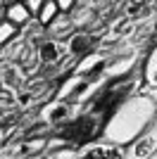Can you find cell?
<instances>
[{"mask_svg":"<svg viewBox=\"0 0 157 159\" xmlns=\"http://www.w3.org/2000/svg\"><path fill=\"white\" fill-rule=\"evenodd\" d=\"M21 2H24V7L29 10V14H31V17H36V14H38V10L43 7V2H45V0H21Z\"/></svg>","mask_w":157,"mask_h":159,"instance_id":"obj_8","label":"cell"},{"mask_svg":"<svg viewBox=\"0 0 157 159\" xmlns=\"http://www.w3.org/2000/svg\"><path fill=\"white\" fill-rule=\"evenodd\" d=\"M0 19H5V7L0 5Z\"/></svg>","mask_w":157,"mask_h":159,"instance_id":"obj_11","label":"cell"},{"mask_svg":"<svg viewBox=\"0 0 157 159\" xmlns=\"http://www.w3.org/2000/svg\"><path fill=\"white\" fill-rule=\"evenodd\" d=\"M17 33H19L17 24H12L10 19H0V45H5L12 38H17Z\"/></svg>","mask_w":157,"mask_h":159,"instance_id":"obj_4","label":"cell"},{"mask_svg":"<svg viewBox=\"0 0 157 159\" xmlns=\"http://www.w3.org/2000/svg\"><path fill=\"white\" fill-rule=\"evenodd\" d=\"M93 45V38L88 36V33H78V36H74V40H72V52H86L88 48Z\"/></svg>","mask_w":157,"mask_h":159,"instance_id":"obj_6","label":"cell"},{"mask_svg":"<svg viewBox=\"0 0 157 159\" xmlns=\"http://www.w3.org/2000/svg\"><path fill=\"white\" fill-rule=\"evenodd\" d=\"M10 2H14V0H0V5H2V7H7Z\"/></svg>","mask_w":157,"mask_h":159,"instance_id":"obj_10","label":"cell"},{"mask_svg":"<svg viewBox=\"0 0 157 159\" xmlns=\"http://www.w3.org/2000/svg\"><path fill=\"white\" fill-rule=\"evenodd\" d=\"M5 19H10L12 24L21 26V24H29L31 14H29V10L24 7V2H21V0H14V2H10V5L5 7Z\"/></svg>","mask_w":157,"mask_h":159,"instance_id":"obj_2","label":"cell"},{"mask_svg":"<svg viewBox=\"0 0 157 159\" xmlns=\"http://www.w3.org/2000/svg\"><path fill=\"white\" fill-rule=\"evenodd\" d=\"M57 57H59V48L55 45V43H43V45H40V60L45 62V64L55 62Z\"/></svg>","mask_w":157,"mask_h":159,"instance_id":"obj_7","label":"cell"},{"mask_svg":"<svg viewBox=\"0 0 157 159\" xmlns=\"http://www.w3.org/2000/svg\"><path fill=\"white\" fill-rule=\"evenodd\" d=\"M59 14V7H57V2L55 0H45L43 2V7L38 10V14H36V21H38L40 26H48L55 17Z\"/></svg>","mask_w":157,"mask_h":159,"instance_id":"obj_3","label":"cell"},{"mask_svg":"<svg viewBox=\"0 0 157 159\" xmlns=\"http://www.w3.org/2000/svg\"><path fill=\"white\" fill-rule=\"evenodd\" d=\"M81 159H119V152L112 147H98V150H91L88 154H83Z\"/></svg>","mask_w":157,"mask_h":159,"instance_id":"obj_5","label":"cell"},{"mask_svg":"<svg viewBox=\"0 0 157 159\" xmlns=\"http://www.w3.org/2000/svg\"><path fill=\"white\" fill-rule=\"evenodd\" d=\"M98 126H100L98 119H95L93 114H86V116H81V119L72 121V124L62 131V138H67L69 143H83V140H88V138L95 135Z\"/></svg>","mask_w":157,"mask_h":159,"instance_id":"obj_1","label":"cell"},{"mask_svg":"<svg viewBox=\"0 0 157 159\" xmlns=\"http://www.w3.org/2000/svg\"><path fill=\"white\" fill-rule=\"evenodd\" d=\"M55 2H57V7H59V12H72V7L76 5V0H55Z\"/></svg>","mask_w":157,"mask_h":159,"instance_id":"obj_9","label":"cell"}]
</instances>
